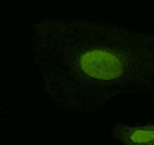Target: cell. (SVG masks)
Wrapping results in <instances>:
<instances>
[{"mask_svg": "<svg viewBox=\"0 0 154 145\" xmlns=\"http://www.w3.org/2000/svg\"><path fill=\"white\" fill-rule=\"evenodd\" d=\"M31 54L42 95L62 112L93 113L118 96L154 93V33L45 17L32 26Z\"/></svg>", "mask_w": 154, "mask_h": 145, "instance_id": "obj_1", "label": "cell"}, {"mask_svg": "<svg viewBox=\"0 0 154 145\" xmlns=\"http://www.w3.org/2000/svg\"><path fill=\"white\" fill-rule=\"evenodd\" d=\"M110 135L123 145H154V121L137 125L117 123Z\"/></svg>", "mask_w": 154, "mask_h": 145, "instance_id": "obj_2", "label": "cell"}]
</instances>
